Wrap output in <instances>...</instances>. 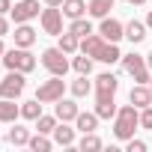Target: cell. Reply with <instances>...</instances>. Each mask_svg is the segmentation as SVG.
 I'll return each instance as SVG.
<instances>
[{"instance_id": "1", "label": "cell", "mask_w": 152, "mask_h": 152, "mask_svg": "<svg viewBox=\"0 0 152 152\" xmlns=\"http://www.w3.org/2000/svg\"><path fill=\"white\" fill-rule=\"evenodd\" d=\"M116 90H119V81L113 72H102L96 78V113L99 119H113L116 116Z\"/></svg>"}, {"instance_id": "2", "label": "cell", "mask_w": 152, "mask_h": 152, "mask_svg": "<svg viewBox=\"0 0 152 152\" xmlns=\"http://www.w3.org/2000/svg\"><path fill=\"white\" fill-rule=\"evenodd\" d=\"M81 51L90 54V57L99 60V63H119V60H122V51L116 48V42H107L102 33L84 36V39H81Z\"/></svg>"}, {"instance_id": "3", "label": "cell", "mask_w": 152, "mask_h": 152, "mask_svg": "<svg viewBox=\"0 0 152 152\" xmlns=\"http://www.w3.org/2000/svg\"><path fill=\"white\" fill-rule=\"evenodd\" d=\"M137 128H140V107L122 104V107L116 110V116H113V134H116V140H125V143H128Z\"/></svg>"}, {"instance_id": "4", "label": "cell", "mask_w": 152, "mask_h": 152, "mask_svg": "<svg viewBox=\"0 0 152 152\" xmlns=\"http://www.w3.org/2000/svg\"><path fill=\"white\" fill-rule=\"evenodd\" d=\"M0 60H3V66H6V72H33L36 69V57L30 54V48H12V51H6L3 57H0Z\"/></svg>"}, {"instance_id": "5", "label": "cell", "mask_w": 152, "mask_h": 152, "mask_svg": "<svg viewBox=\"0 0 152 152\" xmlns=\"http://www.w3.org/2000/svg\"><path fill=\"white\" fill-rule=\"evenodd\" d=\"M122 69H125V75H131L134 78V84H149V66H146V57H140V54H122Z\"/></svg>"}, {"instance_id": "6", "label": "cell", "mask_w": 152, "mask_h": 152, "mask_svg": "<svg viewBox=\"0 0 152 152\" xmlns=\"http://www.w3.org/2000/svg\"><path fill=\"white\" fill-rule=\"evenodd\" d=\"M63 93H66V81L60 78V75H51L48 81H42V84H39L36 99H39L42 104H54V102H60V99H63Z\"/></svg>"}, {"instance_id": "7", "label": "cell", "mask_w": 152, "mask_h": 152, "mask_svg": "<svg viewBox=\"0 0 152 152\" xmlns=\"http://www.w3.org/2000/svg\"><path fill=\"white\" fill-rule=\"evenodd\" d=\"M42 66L51 72V75H60V78H66V72H69V60H66V51L63 48H45L42 51Z\"/></svg>"}, {"instance_id": "8", "label": "cell", "mask_w": 152, "mask_h": 152, "mask_svg": "<svg viewBox=\"0 0 152 152\" xmlns=\"http://www.w3.org/2000/svg\"><path fill=\"white\" fill-rule=\"evenodd\" d=\"M24 87V72H6V78L0 81V99H18Z\"/></svg>"}, {"instance_id": "9", "label": "cell", "mask_w": 152, "mask_h": 152, "mask_svg": "<svg viewBox=\"0 0 152 152\" xmlns=\"http://www.w3.org/2000/svg\"><path fill=\"white\" fill-rule=\"evenodd\" d=\"M9 15H12L15 24H27V21L39 18V15H42V12H39V0H18Z\"/></svg>"}, {"instance_id": "10", "label": "cell", "mask_w": 152, "mask_h": 152, "mask_svg": "<svg viewBox=\"0 0 152 152\" xmlns=\"http://www.w3.org/2000/svg\"><path fill=\"white\" fill-rule=\"evenodd\" d=\"M39 24H42V30H45V33H51V36H60V33H63V9H57V6H48V9H42V15H39Z\"/></svg>"}, {"instance_id": "11", "label": "cell", "mask_w": 152, "mask_h": 152, "mask_svg": "<svg viewBox=\"0 0 152 152\" xmlns=\"http://www.w3.org/2000/svg\"><path fill=\"white\" fill-rule=\"evenodd\" d=\"M78 113H81V107L75 104L72 99H60V102H54V116H57L60 122H75V119H78Z\"/></svg>"}, {"instance_id": "12", "label": "cell", "mask_w": 152, "mask_h": 152, "mask_svg": "<svg viewBox=\"0 0 152 152\" xmlns=\"http://www.w3.org/2000/svg\"><path fill=\"white\" fill-rule=\"evenodd\" d=\"M99 33H102L107 42H119V39L125 36V24H122V21H116V18H102Z\"/></svg>"}, {"instance_id": "13", "label": "cell", "mask_w": 152, "mask_h": 152, "mask_svg": "<svg viewBox=\"0 0 152 152\" xmlns=\"http://www.w3.org/2000/svg\"><path fill=\"white\" fill-rule=\"evenodd\" d=\"M128 102H131L134 107H149V104H152V90H149V84H134L131 93H128Z\"/></svg>"}, {"instance_id": "14", "label": "cell", "mask_w": 152, "mask_h": 152, "mask_svg": "<svg viewBox=\"0 0 152 152\" xmlns=\"http://www.w3.org/2000/svg\"><path fill=\"white\" fill-rule=\"evenodd\" d=\"M12 36H15V45H18V48H30V45L36 42V30L30 27V21H27V24H15V33H12Z\"/></svg>"}, {"instance_id": "15", "label": "cell", "mask_w": 152, "mask_h": 152, "mask_svg": "<svg viewBox=\"0 0 152 152\" xmlns=\"http://www.w3.org/2000/svg\"><path fill=\"white\" fill-rule=\"evenodd\" d=\"M21 116V104H15V99H0V122H15Z\"/></svg>"}, {"instance_id": "16", "label": "cell", "mask_w": 152, "mask_h": 152, "mask_svg": "<svg viewBox=\"0 0 152 152\" xmlns=\"http://www.w3.org/2000/svg\"><path fill=\"white\" fill-rule=\"evenodd\" d=\"M125 39H128L131 45H140V42L146 39V24H143V21H128V24H125Z\"/></svg>"}, {"instance_id": "17", "label": "cell", "mask_w": 152, "mask_h": 152, "mask_svg": "<svg viewBox=\"0 0 152 152\" xmlns=\"http://www.w3.org/2000/svg\"><path fill=\"white\" fill-rule=\"evenodd\" d=\"M63 15L66 18H84L87 15V3H84V0H63Z\"/></svg>"}, {"instance_id": "18", "label": "cell", "mask_w": 152, "mask_h": 152, "mask_svg": "<svg viewBox=\"0 0 152 152\" xmlns=\"http://www.w3.org/2000/svg\"><path fill=\"white\" fill-rule=\"evenodd\" d=\"M30 137H33V134H30V128H24V125H15V128L6 131V140H9L12 146H27Z\"/></svg>"}, {"instance_id": "19", "label": "cell", "mask_w": 152, "mask_h": 152, "mask_svg": "<svg viewBox=\"0 0 152 152\" xmlns=\"http://www.w3.org/2000/svg\"><path fill=\"white\" fill-rule=\"evenodd\" d=\"M110 9H113V0H90V3H87V12L93 18H107Z\"/></svg>"}, {"instance_id": "20", "label": "cell", "mask_w": 152, "mask_h": 152, "mask_svg": "<svg viewBox=\"0 0 152 152\" xmlns=\"http://www.w3.org/2000/svg\"><path fill=\"white\" fill-rule=\"evenodd\" d=\"M57 48H63L66 54H78V51H81V39L75 36L72 30H66V33H60V45H57Z\"/></svg>"}, {"instance_id": "21", "label": "cell", "mask_w": 152, "mask_h": 152, "mask_svg": "<svg viewBox=\"0 0 152 152\" xmlns=\"http://www.w3.org/2000/svg\"><path fill=\"white\" fill-rule=\"evenodd\" d=\"M54 143H60V146H72V143H75V128H69L66 122H63V125L57 122V128H54Z\"/></svg>"}, {"instance_id": "22", "label": "cell", "mask_w": 152, "mask_h": 152, "mask_svg": "<svg viewBox=\"0 0 152 152\" xmlns=\"http://www.w3.org/2000/svg\"><path fill=\"white\" fill-rule=\"evenodd\" d=\"M75 125H78V131H96L99 128V113H78V119H75Z\"/></svg>"}, {"instance_id": "23", "label": "cell", "mask_w": 152, "mask_h": 152, "mask_svg": "<svg viewBox=\"0 0 152 152\" xmlns=\"http://www.w3.org/2000/svg\"><path fill=\"white\" fill-rule=\"evenodd\" d=\"M21 116L36 122V119L42 116V102H39V99H30V102H24V104H21Z\"/></svg>"}, {"instance_id": "24", "label": "cell", "mask_w": 152, "mask_h": 152, "mask_svg": "<svg viewBox=\"0 0 152 152\" xmlns=\"http://www.w3.org/2000/svg\"><path fill=\"white\" fill-rule=\"evenodd\" d=\"M78 149H81V152H99V149H102V140L96 137V131H87V134L81 137Z\"/></svg>"}, {"instance_id": "25", "label": "cell", "mask_w": 152, "mask_h": 152, "mask_svg": "<svg viewBox=\"0 0 152 152\" xmlns=\"http://www.w3.org/2000/svg\"><path fill=\"white\" fill-rule=\"evenodd\" d=\"M90 90H93V84L87 81V75H78V81H72V96H75V99L90 96Z\"/></svg>"}, {"instance_id": "26", "label": "cell", "mask_w": 152, "mask_h": 152, "mask_svg": "<svg viewBox=\"0 0 152 152\" xmlns=\"http://www.w3.org/2000/svg\"><path fill=\"white\" fill-rule=\"evenodd\" d=\"M69 30H72L75 36H78V39H84V36H90V33H93V24H90L87 18H72Z\"/></svg>"}, {"instance_id": "27", "label": "cell", "mask_w": 152, "mask_h": 152, "mask_svg": "<svg viewBox=\"0 0 152 152\" xmlns=\"http://www.w3.org/2000/svg\"><path fill=\"white\" fill-rule=\"evenodd\" d=\"M72 69L78 72V75H90V72H93V57L81 51V57H75V60H72Z\"/></svg>"}, {"instance_id": "28", "label": "cell", "mask_w": 152, "mask_h": 152, "mask_svg": "<svg viewBox=\"0 0 152 152\" xmlns=\"http://www.w3.org/2000/svg\"><path fill=\"white\" fill-rule=\"evenodd\" d=\"M57 122H60L57 116H45V113H42V116L36 119V131H39V134H54Z\"/></svg>"}, {"instance_id": "29", "label": "cell", "mask_w": 152, "mask_h": 152, "mask_svg": "<svg viewBox=\"0 0 152 152\" xmlns=\"http://www.w3.org/2000/svg\"><path fill=\"white\" fill-rule=\"evenodd\" d=\"M27 146H30L33 152H48L54 143L48 140V134H36V137H30V143H27Z\"/></svg>"}, {"instance_id": "30", "label": "cell", "mask_w": 152, "mask_h": 152, "mask_svg": "<svg viewBox=\"0 0 152 152\" xmlns=\"http://www.w3.org/2000/svg\"><path fill=\"white\" fill-rule=\"evenodd\" d=\"M140 128H149L152 131V104L149 107H140Z\"/></svg>"}, {"instance_id": "31", "label": "cell", "mask_w": 152, "mask_h": 152, "mask_svg": "<svg viewBox=\"0 0 152 152\" xmlns=\"http://www.w3.org/2000/svg\"><path fill=\"white\" fill-rule=\"evenodd\" d=\"M125 149H128V152H146V143H143V140H134V137H131Z\"/></svg>"}, {"instance_id": "32", "label": "cell", "mask_w": 152, "mask_h": 152, "mask_svg": "<svg viewBox=\"0 0 152 152\" xmlns=\"http://www.w3.org/2000/svg\"><path fill=\"white\" fill-rule=\"evenodd\" d=\"M6 12H12V0H0V15H6Z\"/></svg>"}, {"instance_id": "33", "label": "cell", "mask_w": 152, "mask_h": 152, "mask_svg": "<svg viewBox=\"0 0 152 152\" xmlns=\"http://www.w3.org/2000/svg\"><path fill=\"white\" fill-rule=\"evenodd\" d=\"M9 33V21H6V15H0V36H6Z\"/></svg>"}, {"instance_id": "34", "label": "cell", "mask_w": 152, "mask_h": 152, "mask_svg": "<svg viewBox=\"0 0 152 152\" xmlns=\"http://www.w3.org/2000/svg\"><path fill=\"white\" fill-rule=\"evenodd\" d=\"M45 6H63V0H42Z\"/></svg>"}, {"instance_id": "35", "label": "cell", "mask_w": 152, "mask_h": 152, "mask_svg": "<svg viewBox=\"0 0 152 152\" xmlns=\"http://www.w3.org/2000/svg\"><path fill=\"white\" fill-rule=\"evenodd\" d=\"M146 66H149V72H152V51L146 54Z\"/></svg>"}, {"instance_id": "36", "label": "cell", "mask_w": 152, "mask_h": 152, "mask_svg": "<svg viewBox=\"0 0 152 152\" xmlns=\"http://www.w3.org/2000/svg\"><path fill=\"white\" fill-rule=\"evenodd\" d=\"M146 27L152 30V9H149V15H146Z\"/></svg>"}, {"instance_id": "37", "label": "cell", "mask_w": 152, "mask_h": 152, "mask_svg": "<svg viewBox=\"0 0 152 152\" xmlns=\"http://www.w3.org/2000/svg\"><path fill=\"white\" fill-rule=\"evenodd\" d=\"M6 54V45H3V36H0V57H3Z\"/></svg>"}, {"instance_id": "38", "label": "cell", "mask_w": 152, "mask_h": 152, "mask_svg": "<svg viewBox=\"0 0 152 152\" xmlns=\"http://www.w3.org/2000/svg\"><path fill=\"white\" fill-rule=\"evenodd\" d=\"M125 3H134V6H143V3H146V0H125Z\"/></svg>"}, {"instance_id": "39", "label": "cell", "mask_w": 152, "mask_h": 152, "mask_svg": "<svg viewBox=\"0 0 152 152\" xmlns=\"http://www.w3.org/2000/svg\"><path fill=\"white\" fill-rule=\"evenodd\" d=\"M149 90H152V75H149Z\"/></svg>"}]
</instances>
